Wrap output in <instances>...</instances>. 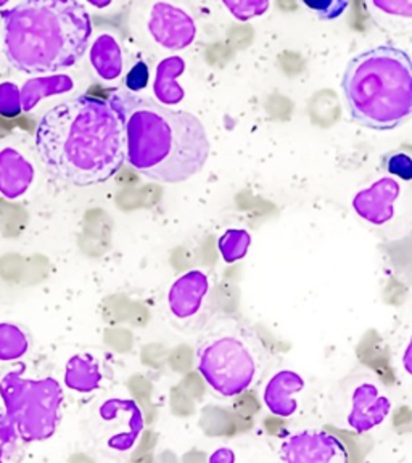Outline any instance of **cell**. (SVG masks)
<instances>
[{
    "label": "cell",
    "instance_id": "cell-1",
    "mask_svg": "<svg viewBox=\"0 0 412 463\" xmlns=\"http://www.w3.org/2000/svg\"><path fill=\"white\" fill-rule=\"evenodd\" d=\"M36 152L57 181L89 187L109 181L126 161V126L111 101L74 97L39 121Z\"/></svg>",
    "mask_w": 412,
    "mask_h": 463
},
{
    "label": "cell",
    "instance_id": "cell-2",
    "mask_svg": "<svg viewBox=\"0 0 412 463\" xmlns=\"http://www.w3.org/2000/svg\"><path fill=\"white\" fill-rule=\"evenodd\" d=\"M110 101L123 115L126 161L138 173L159 184H181L202 171L210 142L196 115L126 92Z\"/></svg>",
    "mask_w": 412,
    "mask_h": 463
},
{
    "label": "cell",
    "instance_id": "cell-3",
    "mask_svg": "<svg viewBox=\"0 0 412 463\" xmlns=\"http://www.w3.org/2000/svg\"><path fill=\"white\" fill-rule=\"evenodd\" d=\"M8 63L18 71H63L86 53L92 22L78 0H23L2 12Z\"/></svg>",
    "mask_w": 412,
    "mask_h": 463
},
{
    "label": "cell",
    "instance_id": "cell-4",
    "mask_svg": "<svg viewBox=\"0 0 412 463\" xmlns=\"http://www.w3.org/2000/svg\"><path fill=\"white\" fill-rule=\"evenodd\" d=\"M341 90L356 123L393 130L412 118V60L393 45H377L348 61Z\"/></svg>",
    "mask_w": 412,
    "mask_h": 463
},
{
    "label": "cell",
    "instance_id": "cell-5",
    "mask_svg": "<svg viewBox=\"0 0 412 463\" xmlns=\"http://www.w3.org/2000/svg\"><path fill=\"white\" fill-rule=\"evenodd\" d=\"M266 364L268 351L260 336L234 318L215 320L196 347V369L223 398L254 388Z\"/></svg>",
    "mask_w": 412,
    "mask_h": 463
},
{
    "label": "cell",
    "instance_id": "cell-6",
    "mask_svg": "<svg viewBox=\"0 0 412 463\" xmlns=\"http://www.w3.org/2000/svg\"><path fill=\"white\" fill-rule=\"evenodd\" d=\"M279 456L287 463H347V446L322 430H304L283 439Z\"/></svg>",
    "mask_w": 412,
    "mask_h": 463
},
{
    "label": "cell",
    "instance_id": "cell-7",
    "mask_svg": "<svg viewBox=\"0 0 412 463\" xmlns=\"http://www.w3.org/2000/svg\"><path fill=\"white\" fill-rule=\"evenodd\" d=\"M149 33L163 49L184 51L196 41V26L186 10L168 2H157L150 10Z\"/></svg>",
    "mask_w": 412,
    "mask_h": 463
},
{
    "label": "cell",
    "instance_id": "cell-8",
    "mask_svg": "<svg viewBox=\"0 0 412 463\" xmlns=\"http://www.w3.org/2000/svg\"><path fill=\"white\" fill-rule=\"evenodd\" d=\"M399 192L398 182L393 177H384L356 194L353 208L370 224H387L395 217V203L398 200Z\"/></svg>",
    "mask_w": 412,
    "mask_h": 463
},
{
    "label": "cell",
    "instance_id": "cell-9",
    "mask_svg": "<svg viewBox=\"0 0 412 463\" xmlns=\"http://www.w3.org/2000/svg\"><path fill=\"white\" fill-rule=\"evenodd\" d=\"M391 411L390 399L380 394L374 383H361L356 386L351 398V411L348 413V425L356 433H368L384 423Z\"/></svg>",
    "mask_w": 412,
    "mask_h": 463
},
{
    "label": "cell",
    "instance_id": "cell-10",
    "mask_svg": "<svg viewBox=\"0 0 412 463\" xmlns=\"http://www.w3.org/2000/svg\"><path fill=\"white\" fill-rule=\"evenodd\" d=\"M210 280L202 270H192L182 275L169 291V306L174 316L187 318L202 309L203 301L208 295Z\"/></svg>",
    "mask_w": 412,
    "mask_h": 463
},
{
    "label": "cell",
    "instance_id": "cell-11",
    "mask_svg": "<svg viewBox=\"0 0 412 463\" xmlns=\"http://www.w3.org/2000/svg\"><path fill=\"white\" fill-rule=\"evenodd\" d=\"M304 380L293 370H283L275 373L263 394L264 405L268 407L269 412L277 417H292L297 412L298 402L295 394L303 391Z\"/></svg>",
    "mask_w": 412,
    "mask_h": 463
},
{
    "label": "cell",
    "instance_id": "cell-12",
    "mask_svg": "<svg viewBox=\"0 0 412 463\" xmlns=\"http://www.w3.org/2000/svg\"><path fill=\"white\" fill-rule=\"evenodd\" d=\"M186 71V61L181 57H168L159 61L153 84V92L159 103L163 105H177L184 100L186 92L179 86V76Z\"/></svg>",
    "mask_w": 412,
    "mask_h": 463
},
{
    "label": "cell",
    "instance_id": "cell-13",
    "mask_svg": "<svg viewBox=\"0 0 412 463\" xmlns=\"http://www.w3.org/2000/svg\"><path fill=\"white\" fill-rule=\"evenodd\" d=\"M89 57L95 72L103 80H116L123 71V53H121L120 43H116L113 36L101 34L97 37L91 47Z\"/></svg>",
    "mask_w": 412,
    "mask_h": 463
},
{
    "label": "cell",
    "instance_id": "cell-14",
    "mask_svg": "<svg viewBox=\"0 0 412 463\" xmlns=\"http://www.w3.org/2000/svg\"><path fill=\"white\" fill-rule=\"evenodd\" d=\"M72 89V80L66 74H55V76H45V78H34L29 80L22 90L23 109H34L37 101L47 97V95H57L68 92Z\"/></svg>",
    "mask_w": 412,
    "mask_h": 463
},
{
    "label": "cell",
    "instance_id": "cell-15",
    "mask_svg": "<svg viewBox=\"0 0 412 463\" xmlns=\"http://www.w3.org/2000/svg\"><path fill=\"white\" fill-rule=\"evenodd\" d=\"M33 175L31 166L14 150L0 153V187L5 190H22Z\"/></svg>",
    "mask_w": 412,
    "mask_h": 463
},
{
    "label": "cell",
    "instance_id": "cell-16",
    "mask_svg": "<svg viewBox=\"0 0 412 463\" xmlns=\"http://www.w3.org/2000/svg\"><path fill=\"white\" fill-rule=\"evenodd\" d=\"M252 245V235L244 229H231L225 232V235L217 241L219 253L225 262H235L245 258L248 248Z\"/></svg>",
    "mask_w": 412,
    "mask_h": 463
},
{
    "label": "cell",
    "instance_id": "cell-17",
    "mask_svg": "<svg viewBox=\"0 0 412 463\" xmlns=\"http://www.w3.org/2000/svg\"><path fill=\"white\" fill-rule=\"evenodd\" d=\"M229 14L239 22H250L256 16L266 14L269 10V0H223Z\"/></svg>",
    "mask_w": 412,
    "mask_h": 463
},
{
    "label": "cell",
    "instance_id": "cell-18",
    "mask_svg": "<svg viewBox=\"0 0 412 463\" xmlns=\"http://www.w3.org/2000/svg\"><path fill=\"white\" fill-rule=\"evenodd\" d=\"M302 4L321 20H335L347 12L350 0H302Z\"/></svg>",
    "mask_w": 412,
    "mask_h": 463
},
{
    "label": "cell",
    "instance_id": "cell-19",
    "mask_svg": "<svg viewBox=\"0 0 412 463\" xmlns=\"http://www.w3.org/2000/svg\"><path fill=\"white\" fill-rule=\"evenodd\" d=\"M22 109V90L12 82L0 84V115L14 118Z\"/></svg>",
    "mask_w": 412,
    "mask_h": 463
},
{
    "label": "cell",
    "instance_id": "cell-20",
    "mask_svg": "<svg viewBox=\"0 0 412 463\" xmlns=\"http://www.w3.org/2000/svg\"><path fill=\"white\" fill-rule=\"evenodd\" d=\"M377 12L393 18H412V0H369Z\"/></svg>",
    "mask_w": 412,
    "mask_h": 463
},
{
    "label": "cell",
    "instance_id": "cell-21",
    "mask_svg": "<svg viewBox=\"0 0 412 463\" xmlns=\"http://www.w3.org/2000/svg\"><path fill=\"white\" fill-rule=\"evenodd\" d=\"M391 175H398L403 181H412V158L407 153H393L385 163Z\"/></svg>",
    "mask_w": 412,
    "mask_h": 463
},
{
    "label": "cell",
    "instance_id": "cell-22",
    "mask_svg": "<svg viewBox=\"0 0 412 463\" xmlns=\"http://www.w3.org/2000/svg\"><path fill=\"white\" fill-rule=\"evenodd\" d=\"M149 66L145 65L144 61H139L136 65L130 68V71L126 76V87L129 89L130 92H139L144 90L147 84H149Z\"/></svg>",
    "mask_w": 412,
    "mask_h": 463
},
{
    "label": "cell",
    "instance_id": "cell-23",
    "mask_svg": "<svg viewBox=\"0 0 412 463\" xmlns=\"http://www.w3.org/2000/svg\"><path fill=\"white\" fill-rule=\"evenodd\" d=\"M211 462H234L235 457L229 449H219L215 456L210 457Z\"/></svg>",
    "mask_w": 412,
    "mask_h": 463
},
{
    "label": "cell",
    "instance_id": "cell-24",
    "mask_svg": "<svg viewBox=\"0 0 412 463\" xmlns=\"http://www.w3.org/2000/svg\"><path fill=\"white\" fill-rule=\"evenodd\" d=\"M403 367L412 376V338L407 347H406L405 355H403Z\"/></svg>",
    "mask_w": 412,
    "mask_h": 463
},
{
    "label": "cell",
    "instance_id": "cell-25",
    "mask_svg": "<svg viewBox=\"0 0 412 463\" xmlns=\"http://www.w3.org/2000/svg\"><path fill=\"white\" fill-rule=\"evenodd\" d=\"M87 2L92 4L95 8L109 7L110 4H111V0H87Z\"/></svg>",
    "mask_w": 412,
    "mask_h": 463
},
{
    "label": "cell",
    "instance_id": "cell-26",
    "mask_svg": "<svg viewBox=\"0 0 412 463\" xmlns=\"http://www.w3.org/2000/svg\"><path fill=\"white\" fill-rule=\"evenodd\" d=\"M10 0H0V7H4V5H7Z\"/></svg>",
    "mask_w": 412,
    "mask_h": 463
}]
</instances>
